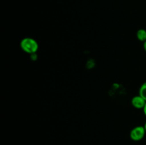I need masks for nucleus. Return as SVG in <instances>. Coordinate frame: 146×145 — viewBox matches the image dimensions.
<instances>
[{"label": "nucleus", "mask_w": 146, "mask_h": 145, "mask_svg": "<svg viewBox=\"0 0 146 145\" xmlns=\"http://www.w3.org/2000/svg\"><path fill=\"white\" fill-rule=\"evenodd\" d=\"M21 48L24 51L29 54L35 53L38 48V44L36 41L31 38H23L20 43Z\"/></svg>", "instance_id": "obj_1"}, {"label": "nucleus", "mask_w": 146, "mask_h": 145, "mask_svg": "<svg viewBox=\"0 0 146 145\" xmlns=\"http://www.w3.org/2000/svg\"><path fill=\"white\" fill-rule=\"evenodd\" d=\"M144 127H145V131H146V122H145V125H144Z\"/></svg>", "instance_id": "obj_8"}, {"label": "nucleus", "mask_w": 146, "mask_h": 145, "mask_svg": "<svg viewBox=\"0 0 146 145\" xmlns=\"http://www.w3.org/2000/svg\"><path fill=\"white\" fill-rule=\"evenodd\" d=\"M136 36L140 41L145 42L146 41V30L143 28H141L138 30L136 33Z\"/></svg>", "instance_id": "obj_4"}, {"label": "nucleus", "mask_w": 146, "mask_h": 145, "mask_svg": "<svg viewBox=\"0 0 146 145\" xmlns=\"http://www.w3.org/2000/svg\"><path fill=\"white\" fill-rule=\"evenodd\" d=\"M143 109V112H144V114H145V115L146 116V103H145V107H144V108Z\"/></svg>", "instance_id": "obj_6"}, {"label": "nucleus", "mask_w": 146, "mask_h": 145, "mask_svg": "<svg viewBox=\"0 0 146 145\" xmlns=\"http://www.w3.org/2000/svg\"><path fill=\"white\" fill-rule=\"evenodd\" d=\"M139 95H141L143 99L146 100V82H143L141 85V88L139 89Z\"/></svg>", "instance_id": "obj_5"}, {"label": "nucleus", "mask_w": 146, "mask_h": 145, "mask_svg": "<svg viewBox=\"0 0 146 145\" xmlns=\"http://www.w3.org/2000/svg\"><path fill=\"white\" fill-rule=\"evenodd\" d=\"M146 133L144 126H137L131 129L130 132V137L133 141H141L143 139Z\"/></svg>", "instance_id": "obj_2"}, {"label": "nucleus", "mask_w": 146, "mask_h": 145, "mask_svg": "<svg viewBox=\"0 0 146 145\" xmlns=\"http://www.w3.org/2000/svg\"><path fill=\"white\" fill-rule=\"evenodd\" d=\"M143 48H144V50L146 51V41H145L143 44Z\"/></svg>", "instance_id": "obj_7"}, {"label": "nucleus", "mask_w": 146, "mask_h": 145, "mask_svg": "<svg viewBox=\"0 0 146 145\" xmlns=\"http://www.w3.org/2000/svg\"><path fill=\"white\" fill-rule=\"evenodd\" d=\"M146 103V100L141 95H136L131 100V104L136 109H143Z\"/></svg>", "instance_id": "obj_3"}]
</instances>
